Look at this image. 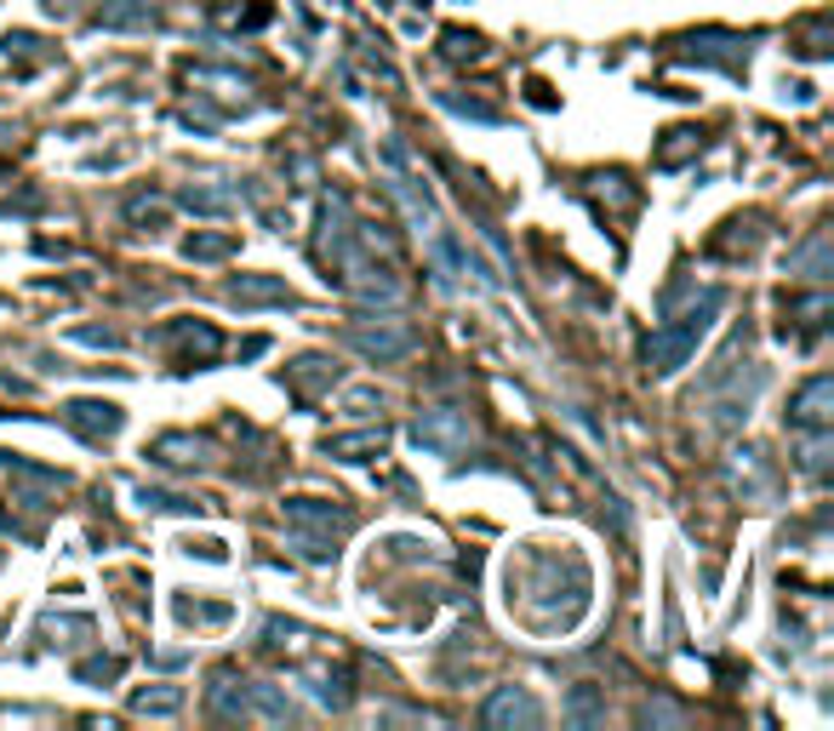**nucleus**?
<instances>
[{
  "label": "nucleus",
  "mask_w": 834,
  "mask_h": 731,
  "mask_svg": "<svg viewBox=\"0 0 834 731\" xmlns=\"http://www.w3.org/2000/svg\"><path fill=\"white\" fill-rule=\"evenodd\" d=\"M726 309V292L720 286H709L704 297H697V304L680 315V320H669V326H657L652 331V343H646V366L657 378H669V372H680V366L692 360V349L704 343V331L715 326V315Z\"/></svg>",
  "instance_id": "1"
},
{
  "label": "nucleus",
  "mask_w": 834,
  "mask_h": 731,
  "mask_svg": "<svg viewBox=\"0 0 834 731\" xmlns=\"http://www.w3.org/2000/svg\"><path fill=\"white\" fill-rule=\"evenodd\" d=\"M412 441L429 446V452H441V457H457V452L475 446V423L463 412H452V406H435V412H423L412 423Z\"/></svg>",
  "instance_id": "2"
},
{
  "label": "nucleus",
  "mask_w": 834,
  "mask_h": 731,
  "mask_svg": "<svg viewBox=\"0 0 834 731\" xmlns=\"http://www.w3.org/2000/svg\"><path fill=\"white\" fill-rule=\"evenodd\" d=\"M349 343H355L366 360L389 366V360H407L418 338H412V326H407V320H360V326L349 331Z\"/></svg>",
  "instance_id": "3"
},
{
  "label": "nucleus",
  "mask_w": 834,
  "mask_h": 731,
  "mask_svg": "<svg viewBox=\"0 0 834 731\" xmlns=\"http://www.w3.org/2000/svg\"><path fill=\"white\" fill-rule=\"evenodd\" d=\"M338 269H344V275H338V280H344V292H355L360 304H400V280L383 269V263H366V257H355V252H349V257L338 263Z\"/></svg>",
  "instance_id": "4"
},
{
  "label": "nucleus",
  "mask_w": 834,
  "mask_h": 731,
  "mask_svg": "<svg viewBox=\"0 0 834 731\" xmlns=\"http://www.w3.org/2000/svg\"><path fill=\"white\" fill-rule=\"evenodd\" d=\"M481 720H486V725H543V709L531 703L520 686H497V691L486 697Z\"/></svg>",
  "instance_id": "5"
},
{
  "label": "nucleus",
  "mask_w": 834,
  "mask_h": 731,
  "mask_svg": "<svg viewBox=\"0 0 834 731\" xmlns=\"http://www.w3.org/2000/svg\"><path fill=\"white\" fill-rule=\"evenodd\" d=\"M828 412H834V378H812L806 389L794 394V406H789V423L794 428H828Z\"/></svg>",
  "instance_id": "6"
},
{
  "label": "nucleus",
  "mask_w": 834,
  "mask_h": 731,
  "mask_svg": "<svg viewBox=\"0 0 834 731\" xmlns=\"http://www.w3.org/2000/svg\"><path fill=\"white\" fill-rule=\"evenodd\" d=\"M70 428H81L86 441H109V435H120V423H126V412L120 406H109V401H70Z\"/></svg>",
  "instance_id": "7"
},
{
  "label": "nucleus",
  "mask_w": 834,
  "mask_h": 731,
  "mask_svg": "<svg viewBox=\"0 0 834 731\" xmlns=\"http://www.w3.org/2000/svg\"><path fill=\"white\" fill-rule=\"evenodd\" d=\"M320 257L326 263L349 257V206H344V194H326L320 201Z\"/></svg>",
  "instance_id": "8"
},
{
  "label": "nucleus",
  "mask_w": 834,
  "mask_h": 731,
  "mask_svg": "<svg viewBox=\"0 0 834 731\" xmlns=\"http://www.w3.org/2000/svg\"><path fill=\"white\" fill-rule=\"evenodd\" d=\"M229 297H235V304H292L286 280H275V275H235L229 280Z\"/></svg>",
  "instance_id": "9"
},
{
  "label": "nucleus",
  "mask_w": 834,
  "mask_h": 731,
  "mask_svg": "<svg viewBox=\"0 0 834 731\" xmlns=\"http://www.w3.org/2000/svg\"><path fill=\"white\" fill-rule=\"evenodd\" d=\"M789 275H806V280H828V229H812L806 246L789 252Z\"/></svg>",
  "instance_id": "10"
},
{
  "label": "nucleus",
  "mask_w": 834,
  "mask_h": 731,
  "mask_svg": "<svg viewBox=\"0 0 834 731\" xmlns=\"http://www.w3.org/2000/svg\"><path fill=\"white\" fill-rule=\"evenodd\" d=\"M286 520H292V526H315V531H349V515L315 504V497H297V504H286Z\"/></svg>",
  "instance_id": "11"
},
{
  "label": "nucleus",
  "mask_w": 834,
  "mask_h": 731,
  "mask_svg": "<svg viewBox=\"0 0 834 731\" xmlns=\"http://www.w3.org/2000/svg\"><path fill=\"white\" fill-rule=\"evenodd\" d=\"M92 23L97 29H155V7L149 0H115V7H104Z\"/></svg>",
  "instance_id": "12"
},
{
  "label": "nucleus",
  "mask_w": 834,
  "mask_h": 731,
  "mask_svg": "<svg viewBox=\"0 0 834 731\" xmlns=\"http://www.w3.org/2000/svg\"><path fill=\"white\" fill-rule=\"evenodd\" d=\"M394 194L407 201V212H412V223L423 229V235H435V206H429V194L418 189V178H407V172H400V178H394Z\"/></svg>",
  "instance_id": "13"
},
{
  "label": "nucleus",
  "mask_w": 834,
  "mask_h": 731,
  "mask_svg": "<svg viewBox=\"0 0 834 731\" xmlns=\"http://www.w3.org/2000/svg\"><path fill=\"white\" fill-rule=\"evenodd\" d=\"M292 383L315 394V389H326V383H338V366H331V360H320V354H304V360L292 366Z\"/></svg>",
  "instance_id": "14"
},
{
  "label": "nucleus",
  "mask_w": 834,
  "mask_h": 731,
  "mask_svg": "<svg viewBox=\"0 0 834 731\" xmlns=\"http://www.w3.org/2000/svg\"><path fill=\"white\" fill-rule=\"evenodd\" d=\"M246 709H257L263 720H297V709L286 703L275 686H246Z\"/></svg>",
  "instance_id": "15"
},
{
  "label": "nucleus",
  "mask_w": 834,
  "mask_h": 731,
  "mask_svg": "<svg viewBox=\"0 0 834 731\" xmlns=\"http://www.w3.org/2000/svg\"><path fill=\"white\" fill-rule=\"evenodd\" d=\"M800 469L806 475L828 469V428H806V441H800Z\"/></svg>",
  "instance_id": "16"
},
{
  "label": "nucleus",
  "mask_w": 834,
  "mask_h": 731,
  "mask_svg": "<svg viewBox=\"0 0 834 731\" xmlns=\"http://www.w3.org/2000/svg\"><path fill=\"white\" fill-rule=\"evenodd\" d=\"M326 452H331V457H349V463H360V457L383 452V428H372V435H349V441H326Z\"/></svg>",
  "instance_id": "17"
},
{
  "label": "nucleus",
  "mask_w": 834,
  "mask_h": 731,
  "mask_svg": "<svg viewBox=\"0 0 834 731\" xmlns=\"http://www.w3.org/2000/svg\"><path fill=\"white\" fill-rule=\"evenodd\" d=\"M155 457L160 463H200V457H207V446L189 441V435H166V441H155Z\"/></svg>",
  "instance_id": "18"
},
{
  "label": "nucleus",
  "mask_w": 834,
  "mask_h": 731,
  "mask_svg": "<svg viewBox=\"0 0 834 731\" xmlns=\"http://www.w3.org/2000/svg\"><path fill=\"white\" fill-rule=\"evenodd\" d=\"M178 201H183L189 212H207V218H212V212H229V206H235V201H229L223 189H194V183H189V189L178 194Z\"/></svg>",
  "instance_id": "19"
},
{
  "label": "nucleus",
  "mask_w": 834,
  "mask_h": 731,
  "mask_svg": "<svg viewBox=\"0 0 834 731\" xmlns=\"http://www.w3.org/2000/svg\"><path fill=\"white\" fill-rule=\"evenodd\" d=\"M212 709H218V714H229V720H235V714H252V709H246V686H241V680H218Z\"/></svg>",
  "instance_id": "20"
},
{
  "label": "nucleus",
  "mask_w": 834,
  "mask_h": 731,
  "mask_svg": "<svg viewBox=\"0 0 834 731\" xmlns=\"http://www.w3.org/2000/svg\"><path fill=\"white\" fill-rule=\"evenodd\" d=\"M178 703H183V691H172V686H166V691H138V697H131V709H138V714H178Z\"/></svg>",
  "instance_id": "21"
},
{
  "label": "nucleus",
  "mask_w": 834,
  "mask_h": 731,
  "mask_svg": "<svg viewBox=\"0 0 834 731\" xmlns=\"http://www.w3.org/2000/svg\"><path fill=\"white\" fill-rule=\"evenodd\" d=\"M138 504H144V509H155V515H183V509H194L189 497H178V491H155V486H144V491H138Z\"/></svg>",
  "instance_id": "22"
},
{
  "label": "nucleus",
  "mask_w": 834,
  "mask_h": 731,
  "mask_svg": "<svg viewBox=\"0 0 834 731\" xmlns=\"http://www.w3.org/2000/svg\"><path fill=\"white\" fill-rule=\"evenodd\" d=\"M183 252L189 257H229V252H235V241H229V235H189Z\"/></svg>",
  "instance_id": "23"
},
{
  "label": "nucleus",
  "mask_w": 834,
  "mask_h": 731,
  "mask_svg": "<svg viewBox=\"0 0 834 731\" xmlns=\"http://www.w3.org/2000/svg\"><path fill=\"white\" fill-rule=\"evenodd\" d=\"M46 635H52V646H63V635H92V623L86 617H46Z\"/></svg>",
  "instance_id": "24"
},
{
  "label": "nucleus",
  "mask_w": 834,
  "mask_h": 731,
  "mask_svg": "<svg viewBox=\"0 0 834 731\" xmlns=\"http://www.w3.org/2000/svg\"><path fill=\"white\" fill-rule=\"evenodd\" d=\"M309 680H315V697H320V703H331V709H344V703H349L344 680H331V675H309Z\"/></svg>",
  "instance_id": "25"
},
{
  "label": "nucleus",
  "mask_w": 834,
  "mask_h": 731,
  "mask_svg": "<svg viewBox=\"0 0 834 731\" xmlns=\"http://www.w3.org/2000/svg\"><path fill=\"white\" fill-rule=\"evenodd\" d=\"M641 720H646V725H686V714H680L675 703H663V697L641 709Z\"/></svg>",
  "instance_id": "26"
},
{
  "label": "nucleus",
  "mask_w": 834,
  "mask_h": 731,
  "mask_svg": "<svg viewBox=\"0 0 834 731\" xmlns=\"http://www.w3.org/2000/svg\"><path fill=\"white\" fill-rule=\"evenodd\" d=\"M120 675V657H92L81 663V680H115Z\"/></svg>",
  "instance_id": "27"
},
{
  "label": "nucleus",
  "mask_w": 834,
  "mask_h": 731,
  "mask_svg": "<svg viewBox=\"0 0 834 731\" xmlns=\"http://www.w3.org/2000/svg\"><path fill=\"white\" fill-rule=\"evenodd\" d=\"M441 104L452 109V115H475V120H497L486 104H469V97H452V92H441Z\"/></svg>",
  "instance_id": "28"
},
{
  "label": "nucleus",
  "mask_w": 834,
  "mask_h": 731,
  "mask_svg": "<svg viewBox=\"0 0 834 731\" xmlns=\"http://www.w3.org/2000/svg\"><path fill=\"white\" fill-rule=\"evenodd\" d=\"M594 714H600V709H594V697H589V691H578V697H572V720H594Z\"/></svg>",
  "instance_id": "29"
},
{
  "label": "nucleus",
  "mask_w": 834,
  "mask_h": 731,
  "mask_svg": "<svg viewBox=\"0 0 834 731\" xmlns=\"http://www.w3.org/2000/svg\"><path fill=\"white\" fill-rule=\"evenodd\" d=\"M800 52H806V57H828V35H823V29H817V35H812L806 46H800Z\"/></svg>",
  "instance_id": "30"
},
{
  "label": "nucleus",
  "mask_w": 834,
  "mask_h": 731,
  "mask_svg": "<svg viewBox=\"0 0 834 731\" xmlns=\"http://www.w3.org/2000/svg\"><path fill=\"white\" fill-rule=\"evenodd\" d=\"M7 138H12V131H7V126H0V144H7Z\"/></svg>",
  "instance_id": "31"
}]
</instances>
